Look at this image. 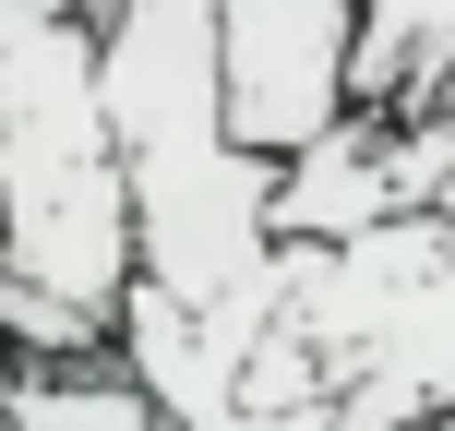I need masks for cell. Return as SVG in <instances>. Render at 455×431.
<instances>
[{
    "instance_id": "1",
    "label": "cell",
    "mask_w": 455,
    "mask_h": 431,
    "mask_svg": "<svg viewBox=\"0 0 455 431\" xmlns=\"http://www.w3.org/2000/svg\"><path fill=\"white\" fill-rule=\"evenodd\" d=\"M228 0H120L108 12V120L132 156L144 288L192 299L228 347H264L275 288V156L228 132Z\"/></svg>"
},
{
    "instance_id": "2",
    "label": "cell",
    "mask_w": 455,
    "mask_h": 431,
    "mask_svg": "<svg viewBox=\"0 0 455 431\" xmlns=\"http://www.w3.org/2000/svg\"><path fill=\"white\" fill-rule=\"evenodd\" d=\"M0 275L120 336L144 288L132 156L108 120V24L84 0H0Z\"/></svg>"
},
{
    "instance_id": "3",
    "label": "cell",
    "mask_w": 455,
    "mask_h": 431,
    "mask_svg": "<svg viewBox=\"0 0 455 431\" xmlns=\"http://www.w3.org/2000/svg\"><path fill=\"white\" fill-rule=\"evenodd\" d=\"M216 60H228V132L288 168L360 108L347 96V72H360V0H228Z\"/></svg>"
},
{
    "instance_id": "4",
    "label": "cell",
    "mask_w": 455,
    "mask_h": 431,
    "mask_svg": "<svg viewBox=\"0 0 455 431\" xmlns=\"http://www.w3.org/2000/svg\"><path fill=\"white\" fill-rule=\"evenodd\" d=\"M455 180V132L443 120H384L347 108L312 156L275 168V240H371L395 216H432Z\"/></svg>"
},
{
    "instance_id": "5",
    "label": "cell",
    "mask_w": 455,
    "mask_h": 431,
    "mask_svg": "<svg viewBox=\"0 0 455 431\" xmlns=\"http://www.w3.org/2000/svg\"><path fill=\"white\" fill-rule=\"evenodd\" d=\"M455 72V0H360V72H347V96L384 120H432Z\"/></svg>"
},
{
    "instance_id": "6",
    "label": "cell",
    "mask_w": 455,
    "mask_h": 431,
    "mask_svg": "<svg viewBox=\"0 0 455 431\" xmlns=\"http://www.w3.org/2000/svg\"><path fill=\"white\" fill-rule=\"evenodd\" d=\"M0 431H180V419H168L120 360H72V371H24V360H12Z\"/></svg>"
},
{
    "instance_id": "7",
    "label": "cell",
    "mask_w": 455,
    "mask_h": 431,
    "mask_svg": "<svg viewBox=\"0 0 455 431\" xmlns=\"http://www.w3.org/2000/svg\"><path fill=\"white\" fill-rule=\"evenodd\" d=\"M432 120H443V132H455V72H443V96H432Z\"/></svg>"
},
{
    "instance_id": "8",
    "label": "cell",
    "mask_w": 455,
    "mask_h": 431,
    "mask_svg": "<svg viewBox=\"0 0 455 431\" xmlns=\"http://www.w3.org/2000/svg\"><path fill=\"white\" fill-rule=\"evenodd\" d=\"M432 227H443V240H455V180H443V204H432Z\"/></svg>"
},
{
    "instance_id": "9",
    "label": "cell",
    "mask_w": 455,
    "mask_h": 431,
    "mask_svg": "<svg viewBox=\"0 0 455 431\" xmlns=\"http://www.w3.org/2000/svg\"><path fill=\"white\" fill-rule=\"evenodd\" d=\"M0 395H12V347H0Z\"/></svg>"
},
{
    "instance_id": "10",
    "label": "cell",
    "mask_w": 455,
    "mask_h": 431,
    "mask_svg": "<svg viewBox=\"0 0 455 431\" xmlns=\"http://www.w3.org/2000/svg\"><path fill=\"white\" fill-rule=\"evenodd\" d=\"M84 12H96V24H108V12H120V0H84Z\"/></svg>"
},
{
    "instance_id": "11",
    "label": "cell",
    "mask_w": 455,
    "mask_h": 431,
    "mask_svg": "<svg viewBox=\"0 0 455 431\" xmlns=\"http://www.w3.org/2000/svg\"><path fill=\"white\" fill-rule=\"evenodd\" d=\"M419 431H455V408H443V419H419Z\"/></svg>"
}]
</instances>
